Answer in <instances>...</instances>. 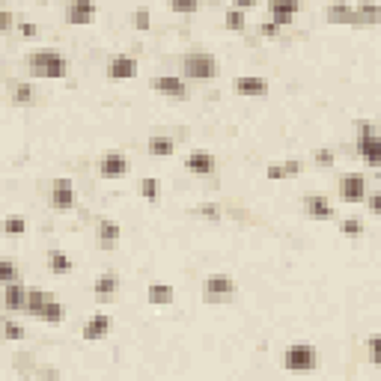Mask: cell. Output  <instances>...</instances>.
Here are the masks:
<instances>
[{"label": "cell", "mask_w": 381, "mask_h": 381, "mask_svg": "<svg viewBox=\"0 0 381 381\" xmlns=\"http://www.w3.org/2000/svg\"><path fill=\"white\" fill-rule=\"evenodd\" d=\"M27 69L33 78H45V81H63L69 75V63L66 57L54 48H42V51H33L27 57Z\"/></svg>", "instance_id": "6da1fadb"}, {"label": "cell", "mask_w": 381, "mask_h": 381, "mask_svg": "<svg viewBox=\"0 0 381 381\" xmlns=\"http://www.w3.org/2000/svg\"><path fill=\"white\" fill-rule=\"evenodd\" d=\"M221 75V60L209 51H188L182 57V78L188 81H212Z\"/></svg>", "instance_id": "7a4b0ae2"}, {"label": "cell", "mask_w": 381, "mask_h": 381, "mask_svg": "<svg viewBox=\"0 0 381 381\" xmlns=\"http://www.w3.org/2000/svg\"><path fill=\"white\" fill-rule=\"evenodd\" d=\"M280 366L286 373H313L319 366V349L313 342H295L283 351Z\"/></svg>", "instance_id": "3957f363"}, {"label": "cell", "mask_w": 381, "mask_h": 381, "mask_svg": "<svg viewBox=\"0 0 381 381\" xmlns=\"http://www.w3.org/2000/svg\"><path fill=\"white\" fill-rule=\"evenodd\" d=\"M48 202H51V209H57V212H72L78 206V190H75V182L69 176H57V179L51 182Z\"/></svg>", "instance_id": "277c9868"}, {"label": "cell", "mask_w": 381, "mask_h": 381, "mask_svg": "<svg viewBox=\"0 0 381 381\" xmlns=\"http://www.w3.org/2000/svg\"><path fill=\"white\" fill-rule=\"evenodd\" d=\"M235 295V280L230 274H209L202 280V301L206 304H224Z\"/></svg>", "instance_id": "5b68a950"}, {"label": "cell", "mask_w": 381, "mask_h": 381, "mask_svg": "<svg viewBox=\"0 0 381 381\" xmlns=\"http://www.w3.org/2000/svg\"><path fill=\"white\" fill-rule=\"evenodd\" d=\"M337 190H340V200L349 202V206H361V202L366 200V194H370V190H366V176L358 173V170L342 173Z\"/></svg>", "instance_id": "8992f818"}, {"label": "cell", "mask_w": 381, "mask_h": 381, "mask_svg": "<svg viewBox=\"0 0 381 381\" xmlns=\"http://www.w3.org/2000/svg\"><path fill=\"white\" fill-rule=\"evenodd\" d=\"M96 167H98L101 179L117 182V179H122V176H129V158H125L120 149H110V152H105V155L98 158Z\"/></svg>", "instance_id": "52a82bcc"}, {"label": "cell", "mask_w": 381, "mask_h": 381, "mask_svg": "<svg viewBox=\"0 0 381 381\" xmlns=\"http://www.w3.org/2000/svg\"><path fill=\"white\" fill-rule=\"evenodd\" d=\"M358 152H361V158L370 164V167H378V164H381V137L375 134V129H373L370 122H363V125H361Z\"/></svg>", "instance_id": "ba28073f"}, {"label": "cell", "mask_w": 381, "mask_h": 381, "mask_svg": "<svg viewBox=\"0 0 381 381\" xmlns=\"http://www.w3.org/2000/svg\"><path fill=\"white\" fill-rule=\"evenodd\" d=\"M137 72H141V66H137V60L131 54H113L108 60L110 81H131V78H137Z\"/></svg>", "instance_id": "9c48e42d"}, {"label": "cell", "mask_w": 381, "mask_h": 381, "mask_svg": "<svg viewBox=\"0 0 381 381\" xmlns=\"http://www.w3.org/2000/svg\"><path fill=\"white\" fill-rule=\"evenodd\" d=\"M152 90L170 98H185L188 96V81L182 75H155L152 78Z\"/></svg>", "instance_id": "30bf717a"}, {"label": "cell", "mask_w": 381, "mask_h": 381, "mask_svg": "<svg viewBox=\"0 0 381 381\" xmlns=\"http://www.w3.org/2000/svg\"><path fill=\"white\" fill-rule=\"evenodd\" d=\"M233 90L238 96H247V98H265L271 86L265 78H259V75H241V78L233 81Z\"/></svg>", "instance_id": "8fae6325"}, {"label": "cell", "mask_w": 381, "mask_h": 381, "mask_svg": "<svg viewBox=\"0 0 381 381\" xmlns=\"http://www.w3.org/2000/svg\"><path fill=\"white\" fill-rule=\"evenodd\" d=\"M96 238H98V247L110 253V250H117L120 247V238H122V226L117 221H110V218H101L98 226H96Z\"/></svg>", "instance_id": "7c38bea8"}, {"label": "cell", "mask_w": 381, "mask_h": 381, "mask_svg": "<svg viewBox=\"0 0 381 381\" xmlns=\"http://www.w3.org/2000/svg\"><path fill=\"white\" fill-rule=\"evenodd\" d=\"M108 334H110V316L108 313H93L81 328V337L86 342H101Z\"/></svg>", "instance_id": "4fadbf2b"}, {"label": "cell", "mask_w": 381, "mask_h": 381, "mask_svg": "<svg viewBox=\"0 0 381 381\" xmlns=\"http://www.w3.org/2000/svg\"><path fill=\"white\" fill-rule=\"evenodd\" d=\"M214 167H218V161H214V155H212V152H206V149H194L185 158V170L190 176H212Z\"/></svg>", "instance_id": "5bb4252c"}, {"label": "cell", "mask_w": 381, "mask_h": 381, "mask_svg": "<svg viewBox=\"0 0 381 381\" xmlns=\"http://www.w3.org/2000/svg\"><path fill=\"white\" fill-rule=\"evenodd\" d=\"M304 214H307L310 221H334V206L328 202V197L322 194H310L304 197Z\"/></svg>", "instance_id": "9a60e30c"}, {"label": "cell", "mask_w": 381, "mask_h": 381, "mask_svg": "<svg viewBox=\"0 0 381 381\" xmlns=\"http://www.w3.org/2000/svg\"><path fill=\"white\" fill-rule=\"evenodd\" d=\"M298 4H295V0H271V4H269V15H271V24H274V27H286V24H292V18H295L298 15Z\"/></svg>", "instance_id": "2e32d148"}, {"label": "cell", "mask_w": 381, "mask_h": 381, "mask_svg": "<svg viewBox=\"0 0 381 381\" xmlns=\"http://www.w3.org/2000/svg\"><path fill=\"white\" fill-rule=\"evenodd\" d=\"M301 173V161L298 158H289V161H271L265 167V179L271 182H283V179H295Z\"/></svg>", "instance_id": "e0dca14e"}, {"label": "cell", "mask_w": 381, "mask_h": 381, "mask_svg": "<svg viewBox=\"0 0 381 381\" xmlns=\"http://www.w3.org/2000/svg\"><path fill=\"white\" fill-rule=\"evenodd\" d=\"M146 301L152 304V307H170V304L176 301V289L164 280H152L146 286Z\"/></svg>", "instance_id": "ac0fdd59"}, {"label": "cell", "mask_w": 381, "mask_h": 381, "mask_svg": "<svg viewBox=\"0 0 381 381\" xmlns=\"http://www.w3.org/2000/svg\"><path fill=\"white\" fill-rule=\"evenodd\" d=\"M96 4L90 0H75V4L66 6V24H90V18L96 15Z\"/></svg>", "instance_id": "d6986e66"}, {"label": "cell", "mask_w": 381, "mask_h": 381, "mask_svg": "<svg viewBox=\"0 0 381 381\" xmlns=\"http://www.w3.org/2000/svg\"><path fill=\"white\" fill-rule=\"evenodd\" d=\"M117 289H120V277L113 274V271H105L101 277H96V283H93V295L98 301H113V295H117Z\"/></svg>", "instance_id": "ffe728a7"}, {"label": "cell", "mask_w": 381, "mask_h": 381, "mask_svg": "<svg viewBox=\"0 0 381 381\" xmlns=\"http://www.w3.org/2000/svg\"><path fill=\"white\" fill-rule=\"evenodd\" d=\"M146 152L152 158H170L176 152V141L170 134H152L146 141Z\"/></svg>", "instance_id": "44dd1931"}, {"label": "cell", "mask_w": 381, "mask_h": 381, "mask_svg": "<svg viewBox=\"0 0 381 381\" xmlns=\"http://www.w3.org/2000/svg\"><path fill=\"white\" fill-rule=\"evenodd\" d=\"M48 298H51V292H45V289H27V295H24V316L39 319V313L48 304Z\"/></svg>", "instance_id": "7402d4cb"}, {"label": "cell", "mask_w": 381, "mask_h": 381, "mask_svg": "<svg viewBox=\"0 0 381 381\" xmlns=\"http://www.w3.org/2000/svg\"><path fill=\"white\" fill-rule=\"evenodd\" d=\"M325 15L331 18L334 24H361L358 9L349 6V4H334V6H328V9H325Z\"/></svg>", "instance_id": "603a6c76"}, {"label": "cell", "mask_w": 381, "mask_h": 381, "mask_svg": "<svg viewBox=\"0 0 381 381\" xmlns=\"http://www.w3.org/2000/svg\"><path fill=\"white\" fill-rule=\"evenodd\" d=\"M24 295H27V289H24L21 283L4 286V307L9 313H24Z\"/></svg>", "instance_id": "cb8c5ba5"}, {"label": "cell", "mask_w": 381, "mask_h": 381, "mask_svg": "<svg viewBox=\"0 0 381 381\" xmlns=\"http://www.w3.org/2000/svg\"><path fill=\"white\" fill-rule=\"evenodd\" d=\"M48 269H51V274L66 277V274H72L75 262L69 259V253H63V250H48Z\"/></svg>", "instance_id": "d4e9b609"}, {"label": "cell", "mask_w": 381, "mask_h": 381, "mask_svg": "<svg viewBox=\"0 0 381 381\" xmlns=\"http://www.w3.org/2000/svg\"><path fill=\"white\" fill-rule=\"evenodd\" d=\"M63 319H66V307H63V304L51 295L48 298V304L42 307V313H39V322H45V325H60Z\"/></svg>", "instance_id": "484cf974"}, {"label": "cell", "mask_w": 381, "mask_h": 381, "mask_svg": "<svg viewBox=\"0 0 381 381\" xmlns=\"http://www.w3.org/2000/svg\"><path fill=\"white\" fill-rule=\"evenodd\" d=\"M137 190H141V197L146 202H158V190H161V182L155 179V176H143L141 185H137Z\"/></svg>", "instance_id": "4316f807"}, {"label": "cell", "mask_w": 381, "mask_h": 381, "mask_svg": "<svg viewBox=\"0 0 381 381\" xmlns=\"http://www.w3.org/2000/svg\"><path fill=\"white\" fill-rule=\"evenodd\" d=\"M18 283V265L12 259H0V286Z\"/></svg>", "instance_id": "83f0119b"}, {"label": "cell", "mask_w": 381, "mask_h": 381, "mask_svg": "<svg viewBox=\"0 0 381 381\" xmlns=\"http://www.w3.org/2000/svg\"><path fill=\"white\" fill-rule=\"evenodd\" d=\"M224 27L226 30H245V12H238L235 6H230V9H226L224 12Z\"/></svg>", "instance_id": "f1b7e54d"}, {"label": "cell", "mask_w": 381, "mask_h": 381, "mask_svg": "<svg viewBox=\"0 0 381 381\" xmlns=\"http://www.w3.org/2000/svg\"><path fill=\"white\" fill-rule=\"evenodd\" d=\"M0 230H4L6 235H24L27 233V221L24 218H6L4 224H0Z\"/></svg>", "instance_id": "f546056e"}, {"label": "cell", "mask_w": 381, "mask_h": 381, "mask_svg": "<svg viewBox=\"0 0 381 381\" xmlns=\"http://www.w3.org/2000/svg\"><path fill=\"white\" fill-rule=\"evenodd\" d=\"M340 230H342V235H349V238H358V235H363V221L361 218H346L340 224Z\"/></svg>", "instance_id": "4dcf8cb0"}, {"label": "cell", "mask_w": 381, "mask_h": 381, "mask_svg": "<svg viewBox=\"0 0 381 381\" xmlns=\"http://www.w3.org/2000/svg\"><path fill=\"white\" fill-rule=\"evenodd\" d=\"M4 337H6V340H12V342H21L24 337H27V331H24V328H21L18 322L6 319V322H4Z\"/></svg>", "instance_id": "1f68e13d"}, {"label": "cell", "mask_w": 381, "mask_h": 381, "mask_svg": "<svg viewBox=\"0 0 381 381\" xmlns=\"http://www.w3.org/2000/svg\"><path fill=\"white\" fill-rule=\"evenodd\" d=\"M12 101H15V105H30L33 101V86L30 84H18L15 90H12Z\"/></svg>", "instance_id": "d6a6232c"}, {"label": "cell", "mask_w": 381, "mask_h": 381, "mask_svg": "<svg viewBox=\"0 0 381 381\" xmlns=\"http://www.w3.org/2000/svg\"><path fill=\"white\" fill-rule=\"evenodd\" d=\"M170 9L176 12V15H194V12L200 9V4L197 0H173Z\"/></svg>", "instance_id": "836d02e7"}, {"label": "cell", "mask_w": 381, "mask_h": 381, "mask_svg": "<svg viewBox=\"0 0 381 381\" xmlns=\"http://www.w3.org/2000/svg\"><path fill=\"white\" fill-rule=\"evenodd\" d=\"M149 21H152L149 6H137V9H134V27H137V30H149V27H152Z\"/></svg>", "instance_id": "e575fe53"}, {"label": "cell", "mask_w": 381, "mask_h": 381, "mask_svg": "<svg viewBox=\"0 0 381 381\" xmlns=\"http://www.w3.org/2000/svg\"><path fill=\"white\" fill-rule=\"evenodd\" d=\"M197 212H200L206 221H221V206H218V202H202Z\"/></svg>", "instance_id": "d590c367"}, {"label": "cell", "mask_w": 381, "mask_h": 381, "mask_svg": "<svg viewBox=\"0 0 381 381\" xmlns=\"http://www.w3.org/2000/svg\"><path fill=\"white\" fill-rule=\"evenodd\" d=\"M15 27V15H12V9H0V33H6Z\"/></svg>", "instance_id": "8d00e7d4"}, {"label": "cell", "mask_w": 381, "mask_h": 381, "mask_svg": "<svg viewBox=\"0 0 381 381\" xmlns=\"http://www.w3.org/2000/svg\"><path fill=\"white\" fill-rule=\"evenodd\" d=\"M15 27H18V33L24 36V39H33V36H36V33H39V27H36V24H33V21H18V24H15Z\"/></svg>", "instance_id": "74e56055"}, {"label": "cell", "mask_w": 381, "mask_h": 381, "mask_svg": "<svg viewBox=\"0 0 381 381\" xmlns=\"http://www.w3.org/2000/svg\"><path fill=\"white\" fill-rule=\"evenodd\" d=\"M366 358H370V363L378 366V337H375V334L366 340Z\"/></svg>", "instance_id": "f35d334b"}, {"label": "cell", "mask_w": 381, "mask_h": 381, "mask_svg": "<svg viewBox=\"0 0 381 381\" xmlns=\"http://www.w3.org/2000/svg\"><path fill=\"white\" fill-rule=\"evenodd\" d=\"M280 33V27H274V24H259V36H265V39H274V36Z\"/></svg>", "instance_id": "ab89813d"}, {"label": "cell", "mask_w": 381, "mask_h": 381, "mask_svg": "<svg viewBox=\"0 0 381 381\" xmlns=\"http://www.w3.org/2000/svg\"><path fill=\"white\" fill-rule=\"evenodd\" d=\"M316 161L319 164H334V149H319L316 152Z\"/></svg>", "instance_id": "60d3db41"}, {"label": "cell", "mask_w": 381, "mask_h": 381, "mask_svg": "<svg viewBox=\"0 0 381 381\" xmlns=\"http://www.w3.org/2000/svg\"><path fill=\"white\" fill-rule=\"evenodd\" d=\"M370 212H373V214L381 212V197H378V194H370Z\"/></svg>", "instance_id": "b9f144b4"}]
</instances>
